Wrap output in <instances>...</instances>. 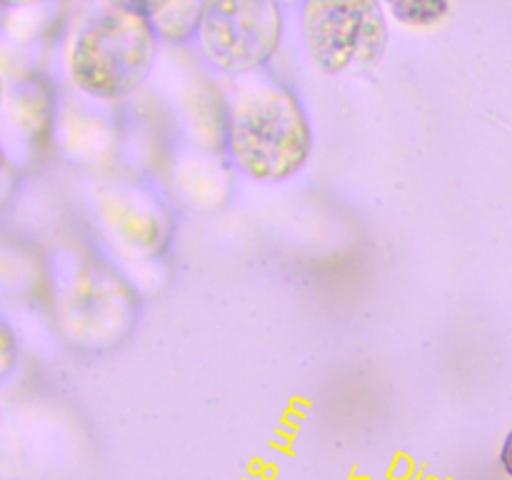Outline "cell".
<instances>
[{
	"label": "cell",
	"mask_w": 512,
	"mask_h": 480,
	"mask_svg": "<svg viewBox=\"0 0 512 480\" xmlns=\"http://www.w3.org/2000/svg\"><path fill=\"white\" fill-rule=\"evenodd\" d=\"M40 3V0H0L3 8H28V5Z\"/></svg>",
	"instance_id": "cell-10"
},
{
	"label": "cell",
	"mask_w": 512,
	"mask_h": 480,
	"mask_svg": "<svg viewBox=\"0 0 512 480\" xmlns=\"http://www.w3.org/2000/svg\"><path fill=\"white\" fill-rule=\"evenodd\" d=\"M200 13H203V5H195V0H173L153 20L158 33L183 40L200 28Z\"/></svg>",
	"instance_id": "cell-6"
},
{
	"label": "cell",
	"mask_w": 512,
	"mask_h": 480,
	"mask_svg": "<svg viewBox=\"0 0 512 480\" xmlns=\"http://www.w3.org/2000/svg\"><path fill=\"white\" fill-rule=\"evenodd\" d=\"M173 0H108L110 8L125 10V13L143 15V18H155L160 10H165Z\"/></svg>",
	"instance_id": "cell-8"
},
{
	"label": "cell",
	"mask_w": 512,
	"mask_h": 480,
	"mask_svg": "<svg viewBox=\"0 0 512 480\" xmlns=\"http://www.w3.org/2000/svg\"><path fill=\"white\" fill-rule=\"evenodd\" d=\"M5 163H8V160H5V150H3V145H0V173L5 170Z\"/></svg>",
	"instance_id": "cell-11"
},
{
	"label": "cell",
	"mask_w": 512,
	"mask_h": 480,
	"mask_svg": "<svg viewBox=\"0 0 512 480\" xmlns=\"http://www.w3.org/2000/svg\"><path fill=\"white\" fill-rule=\"evenodd\" d=\"M280 10L275 0H205L200 43L223 73H250L268 63L280 45Z\"/></svg>",
	"instance_id": "cell-4"
},
{
	"label": "cell",
	"mask_w": 512,
	"mask_h": 480,
	"mask_svg": "<svg viewBox=\"0 0 512 480\" xmlns=\"http://www.w3.org/2000/svg\"><path fill=\"white\" fill-rule=\"evenodd\" d=\"M15 358H18V343H15V333L10 325L0 318V378L13 370Z\"/></svg>",
	"instance_id": "cell-7"
},
{
	"label": "cell",
	"mask_w": 512,
	"mask_h": 480,
	"mask_svg": "<svg viewBox=\"0 0 512 480\" xmlns=\"http://www.w3.org/2000/svg\"><path fill=\"white\" fill-rule=\"evenodd\" d=\"M313 150L308 113L290 90L258 85L235 100L228 118V153L258 183H283L305 168Z\"/></svg>",
	"instance_id": "cell-1"
},
{
	"label": "cell",
	"mask_w": 512,
	"mask_h": 480,
	"mask_svg": "<svg viewBox=\"0 0 512 480\" xmlns=\"http://www.w3.org/2000/svg\"><path fill=\"white\" fill-rule=\"evenodd\" d=\"M303 40L323 73L345 75L380 63L388 23L378 0H305Z\"/></svg>",
	"instance_id": "cell-3"
},
{
	"label": "cell",
	"mask_w": 512,
	"mask_h": 480,
	"mask_svg": "<svg viewBox=\"0 0 512 480\" xmlns=\"http://www.w3.org/2000/svg\"><path fill=\"white\" fill-rule=\"evenodd\" d=\"M500 465H503L505 473L512 478V430L505 435L503 440V448H500Z\"/></svg>",
	"instance_id": "cell-9"
},
{
	"label": "cell",
	"mask_w": 512,
	"mask_h": 480,
	"mask_svg": "<svg viewBox=\"0 0 512 480\" xmlns=\"http://www.w3.org/2000/svg\"><path fill=\"white\" fill-rule=\"evenodd\" d=\"M383 5L405 28H435L450 13V0H383Z\"/></svg>",
	"instance_id": "cell-5"
},
{
	"label": "cell",
	"mask_w": 512,
	"mask_h": 480,
	"mask_svg": "<svg viewBox=\"0 0 512 480\" xmlns=\"http://www.w3.org/2000/svg\"><path fill=\"white\" fill-rule=\"evenodd\" d=\"M158 35L150 18L105 8L88 15L73 33L68 73L75 88L98 100L135 93L153 68Z\"/></svg>",
	"instance_id": "cell-2"
},
{
	"label": "cell",
	"mask_w": 512,
	"mask_h": 480,
	"mask_svg": "<svg viewBox=\"0 0 512 480\" xmlns=\"http://www.w3.org/2000/svg\"><path fill=\"white\" fill-rule=\"evenodd\" d=\"M3 100H5V85H3V75H0V108H3Z\"/></svg>",
	"instance_id": "cell-12"
}]
</instances>
